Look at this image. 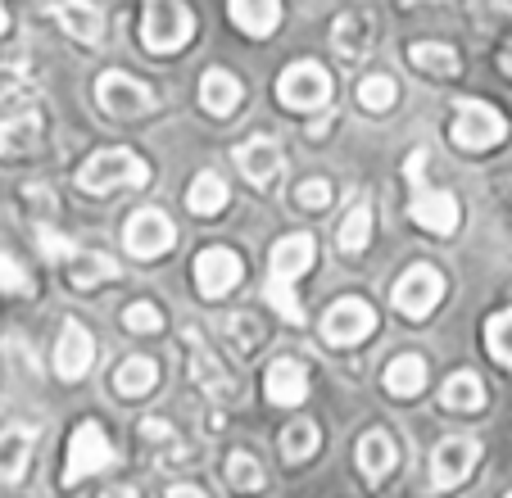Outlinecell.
<instances>
[{"label": "cell", "mask_w": 512, "mask_h": 498, "mask_svg": "<svg viewBox=\"0 0 512 498\" xmlns=\"http://www.w3.org/2000/svg\"><path fill=\"white\" fill-rule=\"evenodd\" d=\"M422 168H426V150H413V154H408V163H404L408 186H413V204H408V213H413V222L422 231H431V236H454L458 218H463V209H458V195L426 186L422 182Z\"/></svg>", "instance_id": "6da1fadb"}, {"label": "cell", "mask_w": 512, "mask_h": 498, "mask_svg": "<svg viewBox=\"0 0 512 498\" xmlns=\"http://www.w3.org/2000/svg\"><path fill=\"white\" fill-rule=\"evenodd\" d=\"M145 182H150V163H145L141 154L123 150V145H114V150H96L78 168V186L91 191V195L132 191V186H145Z\"/></svg>", "instance_id": "7a4b0ae2"}, {"label": "cell", "mask_w": 512, "mask_h": 498, "mask_svg": "<svg viewBox=\"0 0 512 498\" xmlns=\"http://www.w3.org/2000/svg\"><path fill=\"white\" fill-rule=\"evenodd\" d=\"M195 32V14L186 10L182 0H150V10L141 19V46L150 55H173L191 41Z\"/></svg>", "instance_id": "3957f363"}, {"label": "cell", "mask_w": 512, "mask_h": 498, "mask_svg": "<svg viewBox=\"0 0 512 498\" xmlns=\"http://www.w3.org/2000/svg\"><path fill=\"white\" fill-rule=\"evenodd\" d=\"M508 136V118L499 114L485 100H458L454 105V127H449V141L467 154H481L490 145H499Z\"/></svg>", "instance_id": "277c9868"}, {"label": "cell", "mask_w": 512, "mask_h": 498, "mask_svg": "<svg viewBox=\"0 0 512 498\" xmlns=\"http://www.w3.org/2000/svg\"><path fill=\"white\" fill-rule=\"evenodd\" d=\"M277 100L286 109H300V114H309V109H327L331 105L327 68H322L318 59H300V64H290L286 73L277 77Z\"/></svg>", "instance_id": "5b68a950"}, {"label": "cell", "mask_w": 512, "mask_h": 498, "mask_svg": "<svg viewBox=\"0 0 512 498\" xmlns=\"http://www.w3.org/2000/svg\"><path fill=\"white\" fill-rule=\"evenodd\" d=\"M118 453L114 444H109L105 426L100 422H82L78 431H73V440H68V458H64V485H78V480L96 476V471L114 467Z\"/></svg>", "instance_id": "8992f818"}, {"label": "cell", "mask_w": 512, "mask_h": 498, "mask_svg": "<svg viewBox=\"0 0 512 498\" xmlns=\"http://www.w3.org/2000/svg\"><path fill=\"white\" fill-rule=\"evenodd\" d=\"M440 295H445V277H440L431 263H417V268H408L404 277L395 281V290H390V304H395L399 317H408V322H422V317L435 313Z\"/></svg>", "instance_id": "52a82bcc"}, {"label": "cell", "mask_w": 512, "mask_h": 498, "mask_svg": "<svg viewBox=\"0 0 512 498\" xmlns=\"http://www.w3.org/2000/svg\"><path fill=\"white\" fill-rule=\"evenodd\" d=\"M372 331H377V308L368 304V299H336V304L322 313V340H327L331 349H349L358 345V340H368Z\"/></svg>", "instance_id": "ba28073f"}, {"label": "cell", "mask_w": 512, "mask_h": 498, "mask_svg": "<svg viewBox=\"0 0 512 498\" xmlns=\"http://www.w3.org/2000/svg\"><path fill=\"white\" fill-rule=\"evenodd\" d=\"M96 105L109 118H145V114H155V91L145 87V82H136V77L109 68V73L96 77Z\"/></svg>", "instance_id": "9c48e42d"}, {"label": "cell", "mask_w": 512, "mask_h": 498, "mask_svg": "<svg viewBox=\"0 0 512 498\" xmlns=\"http://www.w3.org/2000/svg\"><path fill=\"white\" fill-rule=\"evenodd\" d=\"M173 240H177V227L164 209H136L132 218H127L123 245H127V254H136V259H159V254L173 249Z\"/></svg>", "instance_id": "30bf717a"}, {"label": "cell", "mask_w": 512, "mask_h": 498, "mask_svg": "<svg viewBox=\"0 0 512 498\" xmlns=\"http://www.w3.org/2000/svg\"><path fill=\"white\" fill-rule=\"evenodd\" d=\"M241 277H245V268H241V259H236L232 249H223V245L200 249V259H195V286H200L204 299L232 295V290L241 286Z\"/></svg>", "instance_id": "8fae6325"}, {"label": "cell", "mask_w": 512, "mask_h": 498, "mask_svg": "<svg viewBox=\"0 0 512 498\" xmlns=\"http://www.w3.org/2000/svg\"><path fill=\"white\" fill-rule=\"evenodd\" d=\"M481 462V444L467 440V435H449L440 440V449L431 453V480L435 489H454L472 476V467Z\"/></svg>", "instance_id": "7c38bea8"}, {"label": "cell", "mask_w": 512, "mask_h": 498, "mask_svg": "<svg viewBox=\"0 0 512 498\" xmlns=\"http://www.w3.org/2000/svg\"><path fill=\"white\" fill-rule=\"evenodd\" d=\"M313 254H318V245H313L309 231H290V236H281L277 245H272L268 281H277V286H295V281L313 268Z\"/></svg>", "instance_id": "4fadbf2b"}, {"label": "cell", "mask_w": 512, "mask_h": 498, "mask_svg": "<svg viewBox=\"0 0 512 498\" xmlns=\"http://www.w3.org/2000/svg\"><path fill=\"white\" fill-rule=\"evenodd\" d=\"M96 363V340L82 322H64V336H59V349H55V372L64 381H82Z\"/></svg>", "instance_id": "5bb4252c"}, {"label": "cell", "mask_w": 512, "mask_h": 498, "mask_svg": "<svg viewBox=\"0 0 512 498\" xmlns=\"http://www.w3.org/2000/svg\"><path fill=\"white\" fill-rule=\"evenodd\" d=\"M263 394H268L277 408H295V403L309 399V367L300 358H277L263 376Z\"/></svg>", "instance_id": "9a60e30c"}, {"label": "cell", "mask_w": 512, "mask_h": 498, "mask_svg": "<svg viewBox=\"0 0 512 498\" xmlns=\"http://www.w3.org/2000/svg\"><path fill=\"white\" fill-rule=\"evenodd\" d=\"M46 136V118L41 109H23V114H10L0 123V159H19V154H32Z\"/></svg>", "instance_id": "2e32d148"}, {"label": "cell", "mask_w": 512, "mask_h": 498, "mask_svg": "<svg viewBox=\"0 0 512 498\" xmlns=\"http://www.w3.org/2000/svg\"><path fill=\"white\" fill-rule=\"evenodd\" d=\"M245 100V87H241V77L227 73V68H209V73L200 77V105L209 109L213 118H232L236 109H241Z\"/></svg>", "instance_id": "e0dca14e"}, {"label": "cell", "mask_w": 512, "mask_h": 498, "mask_svg": "<svg viewBox=\"0 0 512 498\" xmlns=\"http://www.w3.org/2000/svg\"><path fill=\"white\" fill-rule=\"evenodd\" d=\"M372 37H377V19H372L368 10H349L336 19V28H331V46L340 50L345 59H363L372 50Z\"/></svg>", "instance_id": "ac0fdd59"}, {"label": "cell", "mask_w": 512, "mask_h": 498, "mask_svg": "<svg viewBox=\"0 0 512 498\" xmlns=\"http://www.w3.org/2000/svg\"><path fill=\"white\" fill-rule=\"evenodd\" d=\"M236 163H241V173L250 177L254 186H272L281 177V150L268 136H250V141L236 150Z\"/></svg>", "instance_id": "d6986e66"}, {"label": "cell", "mask_w": 512, "mask_h": 498, "mask_svg": "<svg viewBox=\"0 0 512 498\" xmlns=\"http://www.w3.org/2000/svg\"><path fill=\"white\" fill-rule=\"evenodd\" d=\"M358 471H363V480L368 485H381V480L390 476V467L399 462V449H395V440H390L386 431H368L363 440H358Z\"/></svg>", "instance_id": "ffe728a7"}, {"label": "cell", "mask_w": 512, "mask_h": 498, "mask_svg": "<svg viewBox=\"0 0 512 498\" xmlns=\"http://www.w3.org/2000/svg\"><path fill=\"white\" fill-rule=\"evenodd\" d=\"M55 19L64 23V32L78 37L82 46H96L100 32H105V14H100L91 0H55Z\"/></svg>", "instance_id": "44dd1931"}, {"label": "cell", "mask_w": 512, "mask_h": 498, "mask_svg": "<svg viewBox=\"0 0 512 498\" xmlns=\"http://www.w3.org/2000/svg\"><path fill=\"white\" fill-rule=\"evenodd\" d=\"M232 23L245 37H272L281 23V0H232Z\"/></svg>", "instance_id": "7402d4cb"}, {"label": "cell", "mask_w": 512, "mask_h": 498, "mask_svg": "<svg viewBox=\"0 0 512 498\" xmlns=\"http://www.w3.org/2000/svg\"><path fill=\"white\" fill-rule=\"evenodd\" d=\"M386 390L395 394V399H413V394H422V390H426V358H417V354L390 358V367H386Z\"/></svg>", "instance_id": "603a6c76"}, {"label": "cell", "mask_w": 512, "mask_h": 498, "mask_svg": "<svg viewBox=\"0 0 512 498\" xmlns=\"http://www.w3.org/2000/svg\"><path fill=\"white\" fill-rule=\"evenodd\" d=\"M28 453H32V435L23 426L0 431V485H14L28 471Z\"/></svg>", "instance_id": "cb8c5ba5"}, {"label": "cell", "mask_w": 512, "mask_h": 498, "mask_svg": "<svg viewBox=\"0 0 512 498\" xmlns=\"http://www.w3.org/2000/svg\"><path fill=\"white\" fill-rule=\"evenodd\" d=\"M159 385V363L155 358H141L132 354L123 367L114 372V390L123 394V399H141V394H150Z\"/></svg>", "instance_id": "d4e9b609"}, {"label": "cell", "mask_w": 512, "mask_h": 498, "mask_svg": "<svg viewBox=\"0 0 512 498\" xmlns=\"http://www.w3.org/2000/svg\"><path fill=\"white\" fill-rule=\"evenodd\" d=\"M440 403H445L449 412H481L485 408V385L476 372H454L445 381V390H440Z\"/></svg>", "instance_id": "484cf974"}, {"label": "cell", "mask_w": 512, "mask_h": 498, "mask_svg": "<svg viewBox=\"0 0 512 498\" xmlns=\"http://www.w3.org/2000/svg\"><path fill=\"white\" fill-rule=\"evenodd\" d=\"M408 59H413V68H422V73H431V77H458V68H463L458 50L445 46V41H417V46L408 50Z\"/></svg>", "instance_id": "4316f807"}, {"label": "cell", "mask_w": 512, "mask_h": 498, "mask_svg": "<svg viewBox=\"0 0 512 498\" xmlns=\"http://www.w3.org/2000/svg\"><path fill=\"white\" fill-rule=\"evenodd\" d=\"M186 209L209 218V213H223L227 209V182L218 173H200L191 186H186Z\"/></svg>", "instance_id": "83f0119b"}, {"label": "cell", "mask_w": 512, "mask_h": 498, "mask_svg": "<svg viewBox=\"0 0 512 498\" xmlns=\"http://www.w3.org/2000/svg\"><path fill=\"white\" fill-rule=\"evenodd\" d=\"M186 340H191V354H195V381L204 385L209 394H218V399H236V385L227 381L223 372H218V363L209 358V349H204V340H200V331H186Z\"/></svg>", "instance_id": "f1b7e54d"}, {"label": "cell", "mask_w": 512, "mask_h": 498, "mask_svg": "<svg viewBox=\"0 0 512 498\" xmlns=\"http://www.w3.org/2000/svg\"><path fill=\"white\" fill-rule=\"evenodd\" d=\"M68 281L78 290H96L100 281H118V263L109 259V254H73Z\"/></svg>", "instance_id": "f546056e"}, {"label": "cell", "mask_w": 512, "mask_h": 498, "mask_svg": "<svg viewBox=\"0 0 512 498\" xmlns=\"http://www.w3.org/2000/svg\"><path fill=\"white\" fill-rule=\"evenodd\" d=\"M368 240H372V209L368 204H354V209L345 213V222H340L336 245L345 249V254H358V249H368Z\"/></svg>", "instance_id": "4dcf8cb0"}, {"label": "cell", "mask_w": 512, "mask_h": 498, "mask_svg": "<svg viewBox=\"0 0 512 498\" xmlns=\"http://www.w3.org/2000/svg\"><path fill=\"white\" fill-rule=\"evenodd\" d=\"M318 453V426L313 422H290L286 431H281V458L286 462H304V458H313Z\"/></svg>", "instance_id": "1f68e13d"}, {"label": "cell", "mask_w": 512, "mask_h": 498, "mask_svg": "<svg viewBox=\"0 0 512 498\" xmlns=\"http://www.w3.org/2000/svg\"><path fill=\"white\" fill-rule=\"evenodd\" d=\"M395 96H399V87H395V77H386V73H372L358 82V105L368 109V114H386L395 105Z\"/></svg>", "instance_id": "d6a6232c"}, {"label": "cell", "mask_w": 512, "mask_h": 498, "mask_svg": "<svg viewBox=\"0 0 512 498\" xmlns=\"http://www.w3.org/2000/svg\"><path fill=\"white\" fill-rule=\"evenodd\" d=\"M223 340L236 349V354H254V349L263 345V326H259V317H250V313L227 317V322H223Z\"/></svg>", "instance_id": "836d02e7"}, {"label": "cell", "mask_w": 512, "mask_h": 498, "mask_svg": "<svg viewBox=\"0 0 512 498\" xmlns=\"http://www.w3.org/2000/svg\"><path fill=\"white\" fill-rule=\"evenodd\" d=\"M485 349L494 354V363L512 367V308H503L485 322Z\"/></svg>", "instance_id": "e575fe53"}, {"label": "cell", "mask_w": 512, "mask_h": 498, "mask_svg": "<svg viewBox=\"0 0 512 498\" xmlns=\"http://www.w3.org/2000/svg\"><path fill=\"white\" fill-rule=\"evenodd\" d=\"M227 480H232L241 494H259L263 489V467L250 458V453H232V458H227Z\"/></svg>", "instance_id": "d590c367"}, {"label": "cell", "mask_w": 512, "mask_h": 498, "mask_svg": "<svg viewBox=\"0 0 512 498\" xmlns=\"http://www.w3.org/2000/svg\"><path fill=\"white\" fill-rule=\"evenodd\" d=\"M123 326L132 331V336H155V331H164V313H159L155 304H127L123 308Z\"/></svg>", "instance_id": "8d00e7d4"}, {"label": "cell", "mask_w": 512, "mask_h": 498, "mask_svg": "<svg viewBox=\"0 0 512 498\" xmlns=\"http://www.w3.org/2000/svg\"><path fill=\"white\" fill-rule=\"evenodd\" d=\"M0 290L5 295H32V272L19 259H10L5 249H0Z\"/></svg>", "instance_id": "74e56055"}, {"label": "cell", "mask_w": 512, "mask_h": 498, "mask_svg": "<svg viewBox=\"0 0 512 498\" xmlns=\"http://www.w3.org/2000/svg\"><path fill=\"white\" fill-rule=\"evenodd\" d=\"M37 245H41V259H73L78 254V245L68 236H59L50 222H37Z\"/></svg>", "instance_id": "f35d334b"}, {"label": "cell", "mask_w": 512, "mask_h": 498, "mask_svg": "<svg viewBox=\"0 0 512 498\" xmlns=\"http://www.w3.org/2000/svg\"><path fill=\"white\" fill-rule=\"evenodd\" d=\"M263 295H268V304L277 308L286 322H295V326L304 322V308H300V299H295V286H277V281H268V290H263Z\"/></svg>", "instance_id": "ab89813d"}, {"label": "cell", "mask_w": 512, "mask_h": 498, "mask_svg": "<svg viewBox=\"0 0 512 498\" xmlns=\"http://www.w3.org/2000/svg\"><path fill=\"white\" fill-rule=\"evenodd\" d=\"M331 200H336V186L322 182V177H309V182L295 186V204H304V209H327Z\"/></svg>", "instance_id": "60d3db41"}, {"label": "cell", "mask_w": 512, "mask_h": 498, "mask_svg": "<svg viewBox=\"0 0 512 498\" xmlns=\"http://www.w3.org/2000/svg\"><path fill=\"white\" fill-rule=\"evenodd\" d=\"M28 87V68L23 64H0V100Z\"/></svg>", "instance_id": "b9f144b4"}, {"label": "cell", "mask_w": 512, "mask_h": 498, "mask_svg": "<svg viewBox=\"0 0 512 498\" xmlns=\"http://www.w3.org/2000/svg\"><path fill=\"white\" fill-rule=\"evenodd\" d=\"M168 498H204V494L195 485H173V489H168Z\"/></svg>", "instance_id": "7bdbcfd3"}, {"label": "cell", "mask_w": 512, "mask_h": 498, "mask_svg": "<svg viewBox=\"0 0 512 498\" xmlns=\"http://www.w3.org/2000/svg\"><path fill=\"white\" fill-rule=\"evenodd\" d=\"M100 498H141V494H136L132 485H114V489H105V494H100Z\"/></svg>", "instance_id": "ee69618b"}, {"label": "cell", "mask_w": 512, "mask_h": 498, "mask_svg": "<svg viewBox=\"0 0 512 498\" xmlns=\"http://www.w3.org/2000/svg\"><path fill=\"white\" fill-rule=\"evenodd\" d=\"M499 64H503V73L512 77V41H508V50H503V55H499Z\"/></svg>", "instance_id": "f6af8a7d"}, {"label": "cell", "mask_w": 512, "mask_h": 498, "mask_svg": "<svg viewBox=\"0 0 512 498\" xmlns=\"http://www.w3.org/2000/svg\"><path fill=\"white\" fill-rule=\"evenodd\" d=\"M10 28V14H5V5H0V32Z\"/></svg>", "instance_id": "bcb514c9"}, {"label": "cell", "mask_w": 512, "mask_h": 498, "mask_svg": "<svg viewBox=\"0 0 512 498\" xmlns=\"http://www.w3.org/2000/svg\"><path fill=\"white\" fill-rule=\"evenodd\" d=\"M508 498H512V494H508Z\"/></svg>", "instance_id": "7dc6e473"}]
</instances>
